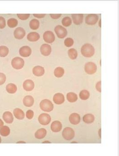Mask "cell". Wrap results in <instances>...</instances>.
Listing matches in <instances>:
<instances>
[{
  "label": "cell",
  "mask_w": 119,
  "mask_h": 156,
  "mask_svg": "<svg viewBox=\"0 0 119 156\" xmlns=\"http://www.w3.org/2000/svg\"><path fill=\"white\" fill-rule=\"evenodd\" d=\"M81 52L84 56L89 58L94 55L95 50L91 44H85L82 47Z\"/></svg>",
  "instance_id": "6da1fadb"
},
{
  "label": "cell",
  "mask_w": 119,
  "mask_h": 156,
  "mask_svg": "<svg viewBox=\"0 0 119 156\" xmlns=\"http://www.w3.org/2000/svg\"><path fill=\"white\" fill-rule=\"evenodd\" d=\"M40 107L43 111L50 112L54 109V105L50 100L45 99L41 102Z\"/></svg>",
  "instance_id": "7a4b0ae2"
},
{
  "label": "cell",
  "mask_w": 119,
  "mask_h": 156,
  "mask_svg": "<svg viewBox=\"0 0 119 156\" xmlns=\"http://www.w3.org/2000/svg\"><path fill=\"white\" fill-rule=\"evenodd\" d=\"M12 65L13 68L20 70L23 68L24 65L23 59L19 57H16L12 61Z\"/></svg>",
  "instance_id": "3957f363"
},
{
  "label": "cell",
  "mask_w": 119,
  "mask_h": 156,
  "mask_svg": "<svg viewBox=\"0 0 119 156\" xmlns=\"http://www.w3.org/2000/svg\"><path fill=\"white\" fill-rule=\"evenodd\" d=\"M62 136L66 140L70 141L74 138L75 133L73 129L70 127H66L63 131Z\"/></svg>",
  "instance_id": "277c9868"
},
{
  "label": "cell",
  "mask_w": 119,
  "mask_h": 156,
  "mask_svg": "<svg viewBox=\"0 0 119 156\" xmlns=\"http://www.w3.org/2000/svg\"><path fill=\"white\" fill-rule=\"evenodd\" d=\"M54 31L57 36L60 39H63L67 35V30L61 25H57L55 27Z\"/></svg>",
  "instance_id": "5b68a950"
},
{
  "label": "cell",
  "mask_w": 119,
  "mask_h": 156,
  "mask_svg": "<svg viewBox=\"0 0 119 156\" xmlns=\"http://www.w3.org/2000/svg\"><path fill=\"white\" fill-rule=\"evenodd\" d=\"M85 70L87 74L92 75L96 72V65L93 62H88L85 65Z\"/></svg>",
  "instance_id": "8992f818"
},
{
  "label": "cell",
  "mask_w": 119,
  "mask_h": 156,
  "mask_svg": "<svg viewBox=\"0 0 119 156\" xmlns=\"http://www.w3.org/2000/svg\"><path fill=\"white\" fill-rule=\"evenodd\" d=\"M51 120V117L47 114H42L39 117V121L42 125H46L50 124Z\"/></svg>",
  "instance_id": "52a82bcc"
},
{
  "label": "cell",
  "mask_w": 119,
  "mask_h": 156,
  "mask_svg": "<svg viewBox=\"0 0 119 156\" xmlns=\"http://www.w3.org/2000/svg\"><path fill=\"white\" fill-rule=\"evenodd\" d=\"M43 39L46 43L51 44L55 40L54 34L52 31H47L43 34Z\"/></svg>",
  "instance_id": "ba28073f"
},
{
  "label": "cell",
  "mask_w": 119,
  "mask_h": 156,
  "mask_svg": "<svg viewBox=\"0 0 119 156\" xmlns=\"http://www.w3.org/2000/svg\"><path fill=\"white\" fill-rule=\"evenodd\" d=\"M98 20V16L96 14H90L87 15L85 18L86 24L90 25L96 24Z\"/></svg>",
  "instance_id": "9c48e42d"
},
{
  "label": "cell",
  "mask_w": 119,
  "mask_h": 156,
  "mask_svg": "<svg viewBox=\"0 0 119 156\" xmlns=\"http://www.w3.org/2000/svg\"><path fill=\"white\" fill-rule=\"evenodd\" d=\"M25 34L26 32L25 30L21 27L17 28L14 32V37L17 40H22L24 37Z\"/></svg>",
  "instance_id": "30bf717a"
},
{
  "label": "cell",
  "mask_w": 119,
  "mask_h": 156,
  "mask_svg": "<svg viewBox=\"0 0 119 156\" xmlns=\"http://www.w3.org/2000/svg\"><path fill=\"white\" fill-rule=\"evenodd\" d=\"M32 49L28 46H23L19 49V54L21 56L23 57H28L31 55Z\"/></svg>",
  "instance_id": "8fae6325"
},
{
  "label": "cell",
  "mask_w": 119,
  "mask_h": 156,
  "mask_svg": "<svg viewBox=\"0 0 119 156\" xmlns=\"http://www.w3.org/2000/svg\"><path fill=\"white\" fill-rule=\"evenodd\" d=\"M40 52L43 56H47L50 55L52 52V48L48 44H43L40 48Z\"/></svg>",
  "instance_id": "7c38bea8"
},
{
  "label": "cell",
  "mask_w": 119,
  "mask_h": 156,
  "mask_svg": "<svg viewBox=\"0 0 119 156\" xmlns=\"http://www.w3.org/2000/svg\"><path fill=\"white\" fill-rule=\"evenodd\" d=\"M34 83L31 80H27L23 84L24 89L27 91H31L34 88Z\"/></svg>",
  "instance_id": "4fadbf2b"
},
{
  "label": "cell",
  "mask_w": 119,
  "mask_h": 156,
  "mask_svg": "<svg viewBox=\"0 0 119 156\" xmlns=\"http://www.w3.org/2000/svg\"><path fill=\"white\" fill-rule=\"evenodd\" d=\"M53 100L56 104H61L65 102V96L62 93H56L54 95Z\"/></svg>",
  "instance_id": "5bb4252c"
},
{
  "label": "cell",
  "mask_w": 119,
  "mask_h": 156,
  "mask_svg": "<svg viewBox=\"0 0 119 156\" xmlns=\"http://www.w3.org/2000/svg\"><path fill=\"white\" fill-rule=\"evenodd\" d=\"M69 120L71 124L76 125L80 121V117L78 114H72L69 117Z\"/></svg>",
  "instance_id": "9a60e30c"
},
{
  "label": "cell",
  "mask_w": 119,
  "mask_h": 156,
  "mask_svg": "<svg viewBox=\"0 0 119 156\" xmlns=\"http://www.w3.org/2000/svg\"><path fill=\"white\" fill-rule=\"evenodd\" d=\"M51 129L54 132H59L62 129V123L59 121H55L52 123Z\"/></svg>",
  "instance_id": "2e32d148"
},
{
  "label": "cell",
  "mask_w": 119,
  "mask_h": 156,
  "mask_svg": "<svg viewBox=\"0 0 119 156\" xmlns=\"http://www.w3.org/2000/svg\"><path fill=\"white\" fill-rule=\"evenodd\" d=\"M73 22L75 24L79 25L83 23L84 15L82 14H72Z\"/></svg>",
  "instance_id": "e0dca14e"
},
{
  "label": "cell",
  "mask_w": 119,
  "mask_h": 156,
  "mask_svg": "<svg viewBox=\"0 0 119 156\" xmlns=\"http://www.w3.org/2000/svg\"><path fill=\"white\" fill-rule=\"evenodd\" d=\"M32 72L33 74L36 77H41L44 75L45 70L43 67L38 65L35 66L34 68H33Z\"/></svg>",
  "instance_id": "ac0fdd59"
},
{
  "label": "cell",
  "mask_w": 119,
  "mask_h": 156,
  "mask_svg": "<svg viewBox=\"0 0 119 156\" xmlns=\"http://www.w3.org/2000/svg\"><path fill=\"white\" fill-rule=\"evenodd\" d=\"M23 103V104L26 107H31L34 103V100L31 96L28 95L24 98Z\"/></svg>",
  "instance_id": "d6986e66"
},
{
  "label": "cell",
  "mask_w": 119,
  "mask_h": 156,
  "mask_svg": "<svg viewBox=\"0 0 119 156\" xmlns=\"http://www.w3.org/2000/svg\"><path fill=\"white\" fill-rule=\"evenodd\" d=\"M2 117L6 123H8V124H12L13 122V119H14L13 115L12 113L9 111H6L4 112L3 114Z\"/></svg>",
  "instance_id": "ffe728a7"
},
{
  "label": "cell",
  "mask_w": 119,
  "mask_h": 156,
  "mask_svg": "<svg viewBox=\"0 0 119 156\" xmlns=\"http://www.w3.org/2000/svg\"><path fill=\"white\" fill-rule=\"evenodd\" d=\"M14 116L18 120H22L25 117V114L23 111L19 108H16L13 110Z\"/></svg>",
  "instance_id": "44dd1931"
},
{
  "label": "cell",
  "mask_w": 119,
  "mask_h": 156,
  "mask_svg": "<svg viewBox=\"0 0 119 156\" xmlns=\"http://www.w3.org/2000/svg\"><path fill=\"white\" fill-rule=\"evenodd\" d=\"M47 130L45 129L42 128L38 130L35 133V136L38 139H43L46 136Z\"/></svg>",
  "instance_id": "7402d4cb"
},
{
  "label": "cell",
  "mask_w": 119,
  "mask_h": 156,
  "mask_svg": "<svg viewBox=\"0 0 119 156\" xmlns=\"http://www.w3.org/2000/svg\"><path fill=\"white\" fill-rule=\"evenodd\" d=\"M40 35L36 32H31L27 36V39L30 42H36L39 39Z\"/></svg>",
  "instance_id": "603a6c76"
},
{
  "label": "cell",
  "mask_w": 119,
  "mask_h": 156,
  "mask_svg": "<svg viewBox=\"0 0 119 156\" xmlns=\"http://www.w3.org/2000/svg\"><path fill=\"white\" fill-rule=\"evenodd\" d=\"M83 121L84 122L87 124H91L94 122V116L92 114H85L83 117Z\"/></svg>",
  "instance_id": "cb8c5ba5"
},
{
  "label": "cell",
  "mask_w": 119,
  "mask_h": 156,
  "mask_svg": "<svg viewBox=\"0 0 119 156\" xmlns=\"http://www.w3.org/2000/svg\"><path fill=\"white\" fill-rule=\"evenodd\" d=\"M6 90L9 93L13 94L17 91V87L13 84H9L6 86Z\"/></svg>",
  "instance_id": "d4e9b609"
},
{
  "label": "cell",
  "mask_w": 119,
  "mask_h": 156,
  "mask_svg": "<svg viewBox=\"0 0 119 156\" xmlns=\"http://www.w3.org/2000/svg\"><path fill=\"white\" fill-rule=\"evenodd\" d=\"M67 99L69 102L74 103L75 102L78 100L77 95L74 93H69L67 94Z\"/></svg>",
  "instance_id": "484cf974"
},
{
  "label": "cell",
  "mask_w": 119,
  "mask_h": 156,
  "mask_svg": "<svg viewBox=\"0 0 119 156\" xmlns=\"http://www.w3.org/2000/svg\"><path fill=\"white\" fill-rule=\"evenodd\" d=\"M40 23L38 20L33 19L29 23V26L32 30H36L39 27Z\"/></svg>",
  "instance_id": "4316f807"
},
{
  "label": "cell",
  "mask_w": 119,
  "mask_h": 156,
  "mask_svg": "<svg viewBox=\"0 0 119 156\" xmlns=\"http://www.w3.org/2000/svg\"><path fill=\"white\" fill-rule=\"evenodd\" d=\"M65 73V70L61 67H58L55 69L54 72V76L58 78L62 77Z\"/></svg>",
  "instance_id": "83f0119b"
},
{
  "label": "cell",
  "mask_w": 119,
  "mask_h": 156,
  "mask_svg": "<svg viewBox=\"0 0 119 156\" xmlns=\"http://www.w3.org/2000/svg\"><path fill=\"white\" fill-rule=\"evenodd\" d=\"M10 133V129L8 126H3L0 128V134L3 136H7Z\"/></svg>",
  "instance_id": "f1b7e54d"
},
{
  "label": "cell",
  "mask_w": 119,
  "mask_h": 156,
  "mask_svg": "<svg viewBox=\"0 0 119 156\" xmlns=\"http://www.w3.org/2000/svg\"><path fill=\"white\" fill-rule=\"evenodd\" d=\"M90 94L89 91L86 90H83L79 93V97L83 100H86L89 98Z\"/></svg>",
  "instance_id": "f546056e"
},
{
  "label": "cell",
  "mask_w": 119,
  "mask_h": 156,
  "mask_svg": "<svg viewBox=\"0 0 119 156\" xmlns=\"http://www.w3.org/2000/svg\"><path fill=\"white\" fill-rule=\"evenodd\" d=\"M68 55L70 59L75 60L78 56V52L77 50L74 49H70L68 50Z\"/></svg>",
  "instance_id": "4dcf8cb0"
},
{
  "label": "cell",
  "mask_w": 119,
  "mask_h": 156,
  "mask_svg": "<svg viewBox=\"0 0 119 156\" xmlns=\"http://www.w3.org/2000/svg\"><path fill=\"white\" fill-rule=\"evenodd\" d=\"M9 53V49L7 46H0V56L5 57L7 56Z\"/></svg>",
  "instance_id": "1f68e13d"
},
{
  "label": "cell",
  "mask_w": 119,
  "mask_h": 156,
  "mask_svg": "<svg viewBox=\"0 0 119 156\" xmlns=\"http://www.w3.org/2000/svg\"><path fill=\"white\" fill-rule=\"evenodd\" d=\"M18 24V21L15 18H10L8 21V25L9 27L14 28Z\"/></svg>",
  "instance_id": "d6a6232c"
},
{
  "label": "cell",
  "mask_w": 119,
  "mask_h": 156,
  "mask_svg": "<svg viewBox=\"0 0 119 156\" xmlns=\"http://www.w3.org/2000/svg\"><path fill=\"white\" fill-rule=\"evenodd\" d=\"M62 23L65 27H69L72 24V21H71V18H70L69 17H66L63 19Z\"/></svg>",
  "instance_id": "836d02e7"
},
{
  "label": "cell",
  "mask_w": 119,
  "mask_h": 156,
  "mask_svg": "<svg viewBox=\"0 0 119 156\" xmlns=\"http://www.w3.org/2000/svg\"><path fill=\"white\" fill-rule=\"evenodd\" d=\"M64 43H65V45L66 47H70L74 45V40H73V39H72L71 38H67L65 40Z\"/></svg>",
  "instance_id": "e575fe53"
},
{
  "label": "cell",
  "mask_w": 119,
  "mask_h": 156,
  "mask_svg": "<svg viewBox=\"0 0 119 156\" xmlns=\"http://www.w3.org/2000/svg\"><path fill=\"white\" fill-rule=\"evenodd\" d=\"M18 18L22 20H28L30 17L29 14H17Z\"/></svg>",
  "instance_id": "d590c367"
},
{
  "label": "cell",
  "mask_w": 119,
  "mask_h": 156,
  "mask_svg": "<svg viewBox=\"0 0 119 156\" xmlns=\"http://www.w3.org/2000/svg\"><path fill=\"white\" fill-rule=\"evenodd\" d=\"M6 81V76L3 73H0V86L3 84Z\"/></svg>",
  "instance_id": "8d00e7d4"
},
{
  "label": "cell",
  "mask_w": 119,
  "mask_h": 156,
  "mask_svg": "<svg viewBox=\"0 0 119 156\" xmlns=\"http://www.w3.org/2000/svg\"><path fill=\"white\" fill-rule=\"evenodd\" d=\"M34 116V112L32 110H28L26 112V117L29 120H31Z\"/></svg>",
  "instance_id": "74e56055"
},
{
  "label": "cell",
  "mask_w": 119,
  "mask_h": 156,
  "mask_svg": "<svg viewBox=\"0 0 119 156\" xmlns=\"http://www.w3.org/2000/svg\"><path fill=\"white\" fill-rule=\"evenodd\" d=\"M6 27V21L2 17H0V29H3Z\"/></svg>",
  "instance_id": "f35d334b"
},
{
  "label": "cell",
  "mask_w": 119,
  "mask_h": 156,
  "mask_svg": "<svg viewBox=\"0 0 119 156\" xmlns=\"http://www.w3.org/2000/svg\"><path fill=\"white\" fill-rule=\"evenodd\" d=\"M51 17L54 20H57L58 18L61 17L62 16L61 14H50Z\"/></svg>",
  "instance_id": "ab89813d"
},
{
  "label": "cell",
  "mask_w": 119,
  "mask_h": 156,
  "mask_svg": "<svg viewBox=\"0 0 119 156\" xmlns=\"http://www.w3.org/2000/svg\"><path fill=\"white\" fill-rule=\"evenodd\" d=\"M96 88L100 93L101 92V81H100L97 83L96 85Z\"/></svg>",
  "instance_id": "60d3db41"
},
{
  "label": "cell",
  "mask_w": 119,
  "mask_h": 156,
  "mask_svg": "<svg viewBox=\"0 0 119 156\" xmlns=\"http://www.w3.org/2000/svg\"><path fill=\"white\" fill-rule=\"evenodd\" d=\"M33 16L35 17H37L38 18H43V17H45L46 14H33Z\"/></svg>",
  "instance_id": "b9f144b4"
},
{
  "label": "cell",
  "mask_w": 119,
  "mask_h": 156,
  "mask_svg": "<svg viewBox=\"0 0 119 156\" xmlns=\"http://www.w3.org/2000/svg\"><path fill=\"white\" fill-rule=\"evenodd\" d=\"M3 125L4 123L3 122V121H2L1 119H0V128H1L2 126H3Z\"/></svg>",
  "instance_id": "7bdbcfd3"
},
{
  "label": "cell",
  "mask_w": 119,
  "mask_h": 156,
  "mask_svg": "<svg viewBox=\"0 0 119 156\" xmlns=\"http://www.w3.org/2000/svg\"><path fill=\"white\" fill-rule=\"evenodd\" d=\"M101 129H100V131H99V133H100L99 134H100V138H101Z\"/></svg>",
  "instance_id": "ee69618b"
},
{
  "label": "cell",
  "mask_w": 119,
  "mask_h": 156,
  "mask_svg": "<svg viewBox=\"0 0 119 156\" xmlns=\"http://www.w3.org/2000/svg\"><path fill=\"white\" fill-rule=\"evenodd\" d=\"M26 143V142H24V141H18V142H17V143Z\"/></svg>",
  "instance_id": "f6af8a7d"
},
{
  "label": "cell",
  "mask_w": 119,
  "mask_h": 156,
  "mask_svg": "<svg viewBox=\"0 0 119 156\" xmlns=\"http://www.w3.org/2000/svg\"><path fill=\"white\" fill-rule=\"evenodd\" d=\"M43 143H50L51 142H50V141H44V142H43Z\"/></svg>",
  "instance_id": "bcb514c9"
},
{
  "label": "cell",
  "mask_w": 119,
  "mask_h": 156,
  "mask_svg": "<svg viewBox=\"0 0 119 156\" xmlns=\"http://www.w3.org/2000/svg\"><path fill=\"white\" fill-rule=\"evenodd\" d=\"M101 20H100V23H99V25L100 24V27H101Z\"/></svg>",
  "instance_id": "7dc6e473"
},
{
  "label": "cell",
  "mask_w": 119,
  "mask_h": 156,
  "mask_svg": "<svg viewBox=\"0 0 119 156\" xmlns=\"http://www.w3.org/2000/svg\"><path fill=\"white\" fill-rule=\"evenodd\" d=\"M1 137H0V143H1Z\"/></svg>",
  "instance_id": "c3c4849f"
}]
</instances>
